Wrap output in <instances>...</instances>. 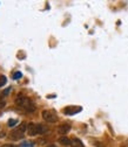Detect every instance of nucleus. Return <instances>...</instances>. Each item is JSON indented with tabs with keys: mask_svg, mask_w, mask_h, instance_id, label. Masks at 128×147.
<instances>
[{
	"mask_svg": "<svg viewBox=\"0 0 128 147\" xmlns=\"http://www.w3.org/2000/svg\"><path fill=\"white\" fill-rule=\"evenodd\" d=\"M15 104L21 107L23 110H25L26 112H34L35 111V104L32 102V99H29L28 97L26 96H23V95H18L16 98H15Z\"/></svg>",
	"mask_w": 128,
	"mask_h": 147,
	"instance_id": "nucleus-1",
	"label": "nucleus"
},
{
	"mask_svg": "<svg viewBox=\"0 0 128 147\" xmlns=\"http://www.w3.org/2000/svg\"><path fill=\"white\" fill-rule=\"evenodd\" d=\"M45 132H46V128H45L44 125L33 124V123L27 125V133H28V136L34 137V136H38V134H42Z\"/></svg>",
	"mask_w": 128,
	"mask_h": 147,
	"instance_id": "nucleus-2",
	"label": "nucleus"
},
{
	"mask_svg": "<svg viewBox=\"0 0 128 147\" xmlns=\"http://www.w3.org/2000/svg\"><path fill=\"white\" fill-rule=\"evenodd\" d=\"M27 130V126H26V124L25 123H23L18 128H15L14 131H12L11 132V139L12 140H20L23 137H24V132Z\"/></svg>",
	"mask_w": 128,
	"mask_h": 147,
	"instance_id": "nucleus-3",
	"label": "nucleus"
},
{
	"mask_svg": "<svg viewBox=\"0 0 128 147\" xmlns=\"http://www.w3.org/2000/svg\"><path fill=\"white\" fill-rule=\"evenodd\" d=\"M41 116H42L44 120L47 121V123L53 124V123H57V121H58V117H57V115L54 113L53 111H49V110H45V111H42Z\"/></svg>",
	"mask_w": 128,
	"mask_h": 147,
	"instance_id": "nucleus-4",
	"label": "nucleus"
},
{
	"mask_svg": "<svg viewBox=\"0 0 128 147\" xmlns=\"http://www.w3.org/2000/svg\"><path fill=\"white\" fill-rule=\"evenodd\" d=\"M69 131H71V125H69V124H62V125H60V126L58 127V132H59V134H61V136L67 134Z\"/></svg>",
	"mask_w": 128,
	"mask_h": 147,
	"instance_id": "nucleus-5",
	"label": "nucleus"
},
{
	"mask_svg": "<svg viewBox=\"0 0 128 147\" xmlns=\"http://www.w3.org/2000/svg\"><path fill=\"white\" fill-rule=\"evenodd\" d=\"M81 111V107L80 106H71V107H67L64 110V112L66 115H74L77 112H80Z\"/></svg>",
	"mask_w": 128,
	"mask_h": 147,
	"instance_id": "nucleus-6",
	"label": "nucleus"
},
{
	"mask_svg": "<svg viewBox=\"0 0 128 147\" xmlns=\"http://www.w3.org/2000/svg\"><path fill=\"white\" fill-rule=\"evenodd\" d=\"M59 144H60V145L68 146V145H72V140H71L69 138H67V137L62 136V137H60V138H59Z\"/></svg>",
	"mask_w": 128,
	"mask_h": 147,
	"instance_id": "nucleus-7",
	"label": "nucleus"
},
{
	"mask_svg": "<svg viewBox=\"0 0 128 147\" xmlns=\"http://www.w3.org/2000/svg\"><path fill=\"white\" fill-rule=\"evenodd\" d=\"M72 147H84V144L81 142V140L74 138L72 140Z\"/></svg>",
	"mask_w": 128,
	"mask_h": 147,
	"instance_id": "nucleus-8",
	"label": "nucleus"
},
{
	"mask_svg": "<svg viewBox=\"0 0 128 147\" xmlns=\"http://www.w3.org/2000/svg\"><path fill=\"white\" fill-rule=\"evenodd\" d=\"M20 147H33V142H29V141H24Z\"/></svg>",
	"mask_w": 128,
	"mask_h": 147,
	"instance_id": "nucleus-9",
	"label": "nucleus"
},
{
	"mask_svg": "<svg viewBox=\"0 0 128 147\" xmlns=\"http://www.w3.org/2000/svg\"><path fill=\"white\" fill-rule=\"evenodd\" d=\"M6 82H7V80H6V77H5V76H1V77H0V88H1L3 85H5V84H6Z\"/></svg>",
	"mask_w": 128,
	"mask_h": 147,
	"instance_id": "nucleus-10",
	"label": "nucleus"
},
{
	"mask_svg": "<svg viewBox=\"0 0 128 147\" xmlns=\"http://www.w3.org/2000/svg\"><path fill=\"white\" fill-rule=\"evenodd\" d=\"M21 76H23V75H21V72H20V71H18V72H15L14 75H13V78H14V80H18V78H21Z\"/></svg>",
	"mask_w": 128,
	"mask_h": 147,
	"instance_id": "nucleus-11",
	"label": "nucleus"
},
{
	"mask_svg": "<svg viewBox=\"0 0 128 147\" xmlns=\"http://www.w3.org/2000/svg\"><path fill=\"white\" fill-rule=\"evenodd\" d=\"M16 123H18L16 120H14V119H11V120H8V126H10V127H13L14 125H16Z\"/></svg>",
	"mask_w": 128,
	"mask_h": 147,
	"instance_id": "nucleus-12",
	"label": "nucleus"
},
{
	"mask_svg": "<svg viewBox=\"0 0 128 147\" xmlns=\"http://www.w3.org/2000/svg\"><path fill=\"white\" fill-rule=\"evenodd\" d=\"M4 106H5V100L1 98V96H0V109L4 107Z\"/></svg>",
	"mask_w": 128,
	"mask_h": 147,
	"instance_id": "nucleus-13",
	"label": "nucleus"
},
{
	"mask_svg": "<svg viewBox=\"0 0 128 147\" xmlns=\"http://www.w3.org/2000/svg\"><path fill=\"white\" fill-rule=\"evenodd\" d=\"M10 91H11V88H7V89H6L5 91H4V94H5V95H7V94L10 92Z\"/></svg>",
	"mask_w": 128,
	"mask_h": 147,
	"instance_id": "nucleus-14",
	"label": "nucleus"
},
{
	"mask_svg": "<svg viewBox=\"0 0 128 147\" xmlns=\"http://www.w3.org/2000/svg\"><path fill=\"white\" fill-rule=\"evenodd\" d=\"M3 147H18V146H14V145H8V144H7V145H4Z\"/></svg>",
	"mask_w": 128,
	"mask_h": 147,
	"instance_id": "nucleus-15",
	"label": "nucleus"
}]
</instances>
